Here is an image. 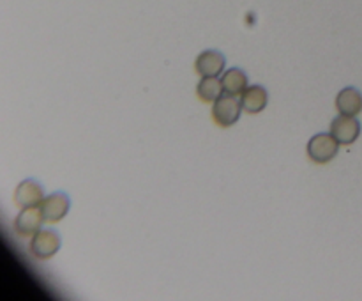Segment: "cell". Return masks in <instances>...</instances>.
<instances>
[{"mask_svg": "<svg viewBox=\"0 0 362 301\" xmlns=\"http://www.w3.org/2000/svg\"><path fill=\"white\" fill-rule=\"evenodd\" d=\"M339 151V142L331 133H318L308 142V156L317 165L332 161Z\"/></svg>", "mask_w": 362, "mask_h": 301, "instance_id": "cell-2", "label": "cell"}, {"mask_svg": "<svg viewBox=\"0 0 362 301\" xmlns=\"http://www.w3.org/2000/svg\"><path fill=\"white\" fill-rule=\"evenodd\" d=\"M336 108L343 115L357 117L362 112V94L359 89L345 87L336 96Z\"/></svg>", "mask_w": 362, "mask_h": 301, "instance_id": "cell-9", "label": "cell"}, {"mask_svg": "<svg viewBox=\"0 0 362 301\" xmlns=\"http://www.w3.org/2000/svg\"><path fill=\"white\" fill-rule=\"evenodd\" d=\"M331 135L339 142V145L354 144L361 135V123L357 117L339 113L331 123Z\"/></svg>", "mask_w": 362, "mask_h": 301, "instance_id": "cell-4", "label": "cell"}, {"mask_svg": "<svg viewBox=\"0 0 362 301\" xmlns=\"http://www.w3.org/2000/svg\"><path fill=\"white\" fill-rule=\"evenodd\" d=\"M60 250V236L55 230H37L30 239V254L39 261L52 259Z\"/></svg>", "mask_w": 362, "mask_h": 301, "instance_id": "cell-3", "label": "cell"}, {"mask_svg": "<svg viewBox=\"0 0 362 301\" xmlns=\"http://www.w3.org/2000/svg\"><path fill=\"white\" fill-rule=\"evenodd\" d=\"M45 198V190L41 184L34 179H25L14 190V204L18 208H32L39 205Z\"/></svg>", "mask_w": 362, "mask_h": 301, "instance_id": "cell-8", "label": "cell"}, {"mask_svg": "<svg viewBox=\"0 0 362 301\" xmlns=\"http://www.w3.org/2000/svg\"><path fill=\"white\" fill-rule=\"evenodd\" d=\"M243 101H240V96L228 94V92H223L214 103H212V119L218 126L221 127H230L239 120L240 112H243Z\"/></svg>", "mask_w": 362, "mask_h": 301, "instance_id": "cell-1", "label": "cell"}, {"mask_svg": "<svg viewBox=\"0 0 362 301\" xmlns=\"http://www.w3.org/2000/svg\"><path fill=\"white\" fill-rule=\"evenodd\" d=\"M221 84H223V91L235 96H243V92L250 87V85H247L246 73L240 71L239 67L226 69L225 73L221 74Z\"/></svg>", "mask_w": 362, "mask_h": 301, "instance_id": "cell-11", "label": "cell"}, {"mask_svg": "<svg viewBox=\"0 0 362 301\" xmlns=\"http://www.w3.org/2000/svg\"><path fill=\"white\" fill-rule=\"evenodd\" d=\"M42 222H45V216H42L39 205L21 208V211L14 218V232L21 237H32L37 230H41Z\"/></svg>", "mask_w": 362, "mask_h": 301, "instance_id": "cell-5", "label": "cell"}, {"mask_svg": "<svg viewBox=\"0 0 362 301\" xmlns=\"http://www.w3.org/2000/svg\"><path fill=\"white\" fill-rule=\"evenodd\" d=\"M225 55L221 52H216V50H205L194 60V69L202 78L221 76L225 73Z\"/></svg>", "mask_w": 362, "mask_h": 301, "instance_id": "cell-7", "label": "cell"}, {"mask_svg": "<svg viewBox=\"0 0 362 301\" xmlns=\"http://www.w3.org/2000/svg\"><path fill=\"white\" fill-rule=\"evenodd\" d=\"M240 101H243L244 112L260 113L269 103V92L262 85H250L240 96Z\"/></svg>", "mask_w": 362, "mask_h": 301, "instance_id": "cell-10", "label": "cell"}, {"mask_svg": "<svg viewBox=\"0 0 362 301\" xmlns=\"http://www.w3.org/2000/svg\"><path fill=\"white\" fill-rule=\"evenodd\" d=\"M39 208H41V212L42 216H45L46 223H59L60 220L66 218V215L69 212L71 200L66 193L59 191V193H52L48 195V197L42 198Z\"/></svg>", "mask_w": 362, "mask_h": 301, "instance_id": "cell-6", "label": "cell"}, {"mask_svg": "<svg viewBox=\"0 0 362 301\" xmlns=\"http://www.w3.org/2000/svg\"><path fill=\"white\" fill-rule=\"evenodd\" d=\"M223 84L221 78L219 76H207L202 78L200 84L197 87V94L198 98L202 99L204 103H214L219 96L223 94Z\"/></svg>", "mask_w": 362, "mask_h": 301, "instance_id": "cell-12", "label": "cell"}]
</instances>
